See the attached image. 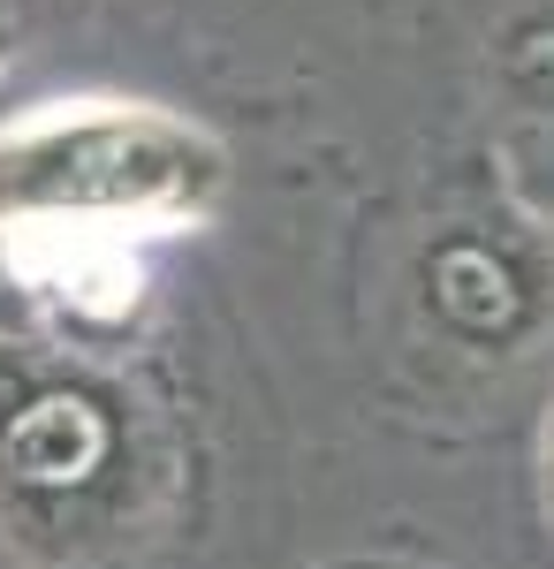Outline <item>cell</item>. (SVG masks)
<instances>
[{
  "mask_svg": "<svg viewBox=\"0 0 554 569\" xmlns=\"http://www.w3.org/2000/svg\"><path fill=\"white\" fill-rule=\"evenodd\" d=\"M220 176V152L198 130L137 107L46 114L0 137V206L69 220H152L198 206Z\"/></svg>",
  "mask_w": 554,
  "mask_h": 569,
  "instance_id": "6da1fadb",
  "label": "cell"
},
{
  "mask_svg": "<svg viewBox=\"0 0 554 569\" xmlns=\"http://www.w3.org/2000/svg\"><path fill=\"white\" fill-rule=\"evenodd\" d=\"M129 410L99 380H16L0 395V509L46 555L115 531L129 509Z\"/></svg>",
  "mask_w": 554,
  "mask_h": 569,
  "instance_id": "7a4b0ae2",
  "label": "cell"
},
{
  "mask_svg": "<svg viewBox=\"0 0 554 569\" xmlns=\"http://www.w3.org/2000/svg\"><path fill=\"white\" fill-rule=\"evenodd\" d=\"M426 319L471 357H510L540 335L547 281L524 251L478 228H448L441 243H426Z\"/></svg>",
  "mask_w": 554,
  "mask_h": 569,
  "instance_id": "3957f363",
  "label": "cell"
},
{
  "mask_svg": "<svg viewBox=\"0 0 554 569\" xmlns=\"http://www.w3.org/2000/svg\"><path fill=\"white\" fill-rule=\"evenodd\" d=\"M540 463H547V517H554V410H547V448H540Z\"/></svg>",
  "mask_w": 554,
  "mask_h": 569,
  "instance_id": "277c9868",
  "label": "cell"
}]
</instances>
